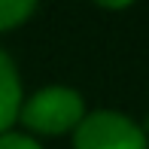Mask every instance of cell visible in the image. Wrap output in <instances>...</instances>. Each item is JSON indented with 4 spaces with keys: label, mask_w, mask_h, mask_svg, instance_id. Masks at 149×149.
<instances>
[{
    "label": "cell",
    "mask_w": 149,
    "mask_h": 149,
    "mask_svg": "<svg viewBox=\"0 0 149 149\" xmlns=\"http://www.w3.org/2000/svg\"><path fill=\"white\" fill-rule=\"evenodd\" d=\"M24 125L37 134H64V131H76L85 119V104L82 94L64 88V85H49L40 88L37 94H31L28 104H22V116Z\"/></svg>",
    "instance_id": "cell-1"
},
{
    "label": "cell",
    "mask_w": 149,
    "mask_h": 149,
    "mask_svg": "<svg viewBox=\"0 0 149 149\" xmlns=\"http://www.w3.org/2000/svg\"><path fill=\"white\" fill-rule=\"evenodd\" d=\"M73 149H146V134L113 110L88 113L73 134Z\"/></svg>",
    "instance_id": "cell-2"
},
{
    "label": "cell",
    "mask_w": 149,
    "mask_h": 149,
    "mask_svg": "<svg viewBox=\"0 0 149 149\" xmlns=\"http://www.w3.org/2000/svg\"><path fill=\"white\" fill-rule=\"evenodd\" d=\"M22 116V82L12 58L0 49V137Z\"/></svg>",
    "instance_id": "cell-3"
},
{
    "label": "cell",
    "mask_w": 149,
    "mask_h": 149,
    "mask_svg": "<svg viewBox=\"0 0 149 149\" xmlns=\"http://www.w3.org/2000/svg\"><path fill=\"white\" fill-rule=\"evenodd\" d=\"M37 6L31 0H0V31H9V28H18L22 22H28L33 15Z\"/></svg>",
    "instance_id": "cell-4"
},
{
    "label": "cell",
    "mask_w": 149,
    "mask_h": 149,
    "mask_svg": "<svg viewBox=\"0 0 149 149\" xmlns=\"http://www.w3.org/2000/svg\"><path fill=\"white\" fill-rule=\"evenodd\" d=\"M0 149H43L37 140L24 137V134H3L0 137Z\"/></svg>",
    "instance_id": "cell-5"
}]
</instances>
